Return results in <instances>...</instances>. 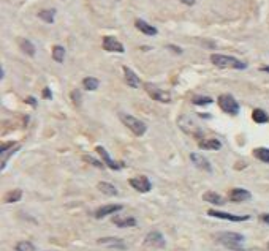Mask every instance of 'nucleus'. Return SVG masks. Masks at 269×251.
<instances>
[{
    "instance_id": "nucleus-1",
    "label": "nucleus",
    "mask_w": 269,
    "mask_h": 251,
    "mask_svg": "<svg viewBox=\"0 0 269 251\" xmlns=\"http://www.w3.org/2000/svg\"><path fill=\"white\" fill-rule=\"evenodd\" d=\"M217 242L218 244H222L223 247L230 248V250H234V251H244V242H246V237L242 236V234H238V232H220L217 234Z\"/></svg>"
},
{
    "instance_id": "nucleus-2",
    "label": "nucleus",
    "mask_w": 269,
    "mask_h": 251,
    "mask_svg": "<svg viewBox=\"0 0 269 251\" xmlns=\"http://www.w3.org/2000/svg\"><path fill=\"white\" fill-rule=\"evenodd\" d=\"M211 62L217 66V68H231V70H246L247 63L241 62L239 58L231 57V55H223V54H212Z\"/></svg>"
},
{
    "instance_id": "nucleus-3",
    "label": "nucleus",
    "mask_w": 269,
    "mask_h": 251,
    "mask_svg": "<svg viewBox=\"0 0 269 251\" xmlns=\"http://www.w3.org/2000/svg\"><path fill=\"white\" fill-rule=\"evenodd\" d=\"M178 125H179V128L184 131V133H187V135H192V136H195L198 141L201 139H204L206 138V131L204 130H201L200 128V125L195 123V120L190 119L189 115H182L178 119Z\"/></svg>"
},
{
    "instance_id": "nucleus-4",
    "label": "nucleus",
    "mask_w": 269,
    "mask_h": 251,
    "mask_svg": "<svg viewBox=\"0 0 269 251\" xmlns=\"http://www.w3.org/2000/svg\"><path fill=\"white\" fill-rule=\"evenodd\" d=\"M119 117H121L122 123L133 133L134 136H142L147 131V125L142 120L136 119V117H133L130 114H121Z\"/></svg>"
},
{
    "instance_id": "nucleus-5",
    "label": "nucleus",
    "mask_w": 269,
    "mask_h": 251,
    "mask_svg": "<svg viewBox=\"0 0 269 251\" xmlns=\"http://www.w3.org/2000/svg\"><path fill=\"white\" fill-rule=\"evenodd\" d=\"M217 103L220 106V109L230 115H238L239 114V103L236 101L231 94H222L217 98Z\"/></svg>"
},
{
    "instance_id": "nucleus-6",
    "label": "nucleus",
    "mask_w": 269,
    "mask_h": 251,
    "mask_svg": "<svg viewBox=\"0 0 269 251\" xmlns=\"http://www.w3.org/2000/svg\"><path fill=\"white\" fill-rule=\"evenodd\" d=\"M144 89H146V92L149 94V97L152 98V100H155V101H158V103H170V101H171V95L168 94V92L158 89L157 86H154V84L146 82V84H144Z\"/></svg>"
},
{
    "instance_id": "nucleus-7",
    "label": "nucleus",
    "mask_w": 269,
    "mask_h": 251,
    "mask_svg": "<svg viewBox=\"0 0 269 251\" xmlns=\"http://www.w3.org/2000/svg\"><path fill=\"white\" fill-rule=\"evenodd\" d=\"M21 149V146L18 144V142H8V144H3L2 147H0V155H2V164H0V169H5L6 164H8V160L18 152V150Z\"/></svg>"
},
{
    "instance_id": "nucleus-8",
    "label": "nucleus",
    "mask_w": 269,
    "mask_h": 251,
    "mask_svg": "<svg viewBox=\"0 0 269 251\" xmlns=\"http://www.w3.org/2000/svg\"><path fill=\"white\" fill-rule=\"evenodd\" d=\"M207 215H209V216H212V218L226 220V221H233V223L247 221V220L250 218L249 215H233V213H226V212H220V210H209Z\"/></svg>"
},
{
    "instance_id": "nucleus-9",
    "label": "nucleus",
    "mask_w": 269,
    "mask_h": 251,
    "mask_svg": "<svg viewBox=\"0 0 269 251\" xmlns=\"http://www.w3.org/2000/svg\"><path fill=\"white\" fill-rule=\"evenodd\" d=\"M130 187L134 188L136 191H139V193H147V191L152 190V183H150V180L146 177V175H138V177H132L129 180Z\"/></svg>"
},
{
    "instance_id": "nucleus-10",
    "label": "nucleus",
    "mask_w": 269,
    "mask_h": 251,
    "mask_svg": "<svg viewBox=\"0 0 269 251\" xmlns=\"http://www.w3.org/2000/svg\"><path fill=\"white\" fill-rule=\"evenodd\" d=\"M144 245L154 247V248H165L166 240L160 231H150L144 239Z\"/></svg>"
},
{
    "instance_id": "nucleus-11",
    "label": "nucleus",
    "mask_w": 269,
    "mask_h": 251,
    "mask_svg": "<svg viewBox=\"0 0 269 251\" xmlns=\"http://www.w3.org/2000/svg\"><path fill=\"white\" fill-rule=\"evenodd\" d=\"M190 161L192 164L200 171H206V172H212V164L209 163L207 158H204L200 153H190Z\"/></svg>"
},
{
    "instance_id": "nucleus-12",
    "label": "nucleus",
    "mask_w": 269,
    "mask_h": 251,
    "mask_svg": "<svg viewBox=\"0 0 269 251\" xmlns=\"http://www.w3.org/2000/svg\"><path fill=\"white\" fill-rule=\"evenodd\" d=\"M103 49L108 52H117V54H122L125 51L121 41L116 40L114 37H109V35L103 38Z\"/></svg>"
},
{
    "instance_id": "nucleus-13",
    "label": "nucleus",
    "mask_w": 269,
    "mask_h": 251,
    "mask_svg": "<svg viewBox=\"0 0 269 251\" xmlns=\"http://www.w3.org/2000/svg\"><path fill=\"white\" fill-rule=\"evenodd\" d=\"M122 208H124V207H122L121 204L103 205V207H98V208H97L94 216H95L97 220H102V218H105V216H109V215H114V213H117V212H121Z\"/></svg>"
},
{
    "instance_id": "nucleus-14",
    "label": "nucleus",
    "mask_w": 269,
    "mask_h": 251,
    "mask_svg": "<svg viewBox=\"0 0 269 251\" xmlns=\"http://www.w3.org/2000/svg\"><path fill=\"white\" fill-rule=\"evenodd\" d=\"M95 152L102 156V161L105 163V166H108L109 169H113V171H119L121 169V164H117L111 156H109V153H108V150L103 147V146H97L95 147Z\"/></svg>"
},
{
    "instance_id": "nucleus-15",
    "label": "nucleus",
    "mask_w": 269,
    "mask_h": 251,
    "mask_svg": "<svg viewBox=\"0 0 269 251\" xmlns=\"http://www.w3.org/2000/svg\"><path fill=\"white\" fill-rule=\"evenodd\" d=\"M98 245H103L106 248H116V250H125L127 245H125V242L119 237H102L98 239Z\"/></svg>"
},
{
    "instance_id": "nucleus-16",
    "label": "nucleus",
    "mask_w": 269,
    "mask_h": 251,
    "mask_svg": "<svg viewBox=\"0 0 269 251\" xmlns=\"http://www.w3.org/2000/svg\"><path fill=\"white\" fill-rule=\"evenodd\" d=\"M124 78H125V82L129 84L130 87H133V89H138V87H141V79H139V76L136 73H134L133 70H130L129 66H124Z\"/></svg>"
},
{
    "instance_id": "nucleus-17",
    "label": "nucleus",
    "mask_w": 269,
    "mask_h": 251,
    "mask_svg": "<svg viewBox=\"0 0 269 251\" xmlns=\"http://www.w3.org/2000/svg\"><path fill=\"white\" fill-rule=\"evenodd\" d=\"M250 198V191L244 188H233L230 191V201H233V202H244V201H249Z\"/></svg>"
},
{
    "instance_id": "nucleus-18",
    "label": "nucleus",
    "mask_w": 269,
    "mask_h": 251,
    "mask_svg": "<svg viewBox=\"0 0 269 251\" xmlns=\"http://www.w3.org/2000/svg\"><path fill=\"white\" fill-rule=\"evenodd\" d=\"M200 144V149H204V150H220L222 149V142L215 139V138H211V139H201L198 141Z\"/></svg>"
},
{
    "instance_id": "nucleus-19",
    "label": "nucleus",
    "mask_w": 269,
    "mask_h": 251,
    "mask_svg": "<svg viewBox=\"0 0 269 251\" xmlns=\"http://www.w3.org/2000/svg\"><path fill=\"white\" fill-rule=\"evenodd\" d=\"M134 26H136L138 30H141L144 35H150V37H154L158 33V30L154 27V26H150V24H147L146 21H142V19H136V22H134Z\"/></svg>"
},
{
    "instance_id": "nucleus-20",
    "label": "nucleus",
    "mask_w": 269,
    "mask_h": 251,
    "mask_svg": "<svg viewBox=\"0 0 269 251\" xmlns=\"http://www.w3.org/2000/svg\"><path fill=\"white\" fill-rule=\"evenodd\" d=\"M203 199L212 205H223L225 204V199L218 193H215V191H207V193L203 195Z\"/></svg>"
},
{
    "instance_id": "nucleus-21",
    "label": "nucleus",
    "mask_w": 269,
    "mask_h": 251,
    "mask_svg": "<svg viewBox=\"0 0 269 251\" xmlns=\"http://www.w3.org/2000/svg\"><path fill=\"white\" fill-rule=\"evenodd\" d=\"M113 223L117 226V228H132V226H136V220L133 218V216H114L113 218Z\"/></svg>"
},
{
    "instance_id": "nucleus-22",
    "label": "nucleus",
    "mask_w": 269,
    "mask_h": 251,
    "mask_svg": "<svg viewBox=\"0 0 269 251\" xmlns=\"http://www.w3.org/2000/svg\"><path fill=\"white\" fill-rule=\"evenodd\" d=\"M19 48L22 49V52L27 54L29 57H33V55H35V52H37L35 45H33L32 41L27 40V38H19Z\"/></svg>"
},
{
    "instance_id": "nucleus-23",
    "label": "nucleus",
    "mask_w": 269,
    "mask_h": 251,
    "mask_svg": "<svg viewBox=\"0 0 269 251\" xmlns=\"http://www.w3.org/2000/svg\"><path fill=\"white\" fill-rule=\"evenodd\" d=\"M98 190L102 191L103 195H106V196H117V188L113 185V183H109V182H100L98 183Z\"/></svg>"
},
{
    "instance_id": "nucleus-24",
    "label": "nucleus",
    "mask_w": 269,
    "mask_h": 251,
    "mask_svg": "<svg viewBox=\"0 0 269 251\" xmlns=\"http://www.w3.org/2000/svg\"><path fill=\"white\" fill-rule=\"evenodd\" d=\"M192 103L195 106H209L214 103V100L207 95H195V97H192Z\"/></svg>"
},
{
    "instance_id": "nucleus-25",
    "label": "nucleus",
    "mask_w": 269,
    "mask_h": 251,
    "mask_svg": "<svg viewBox=\"0 0 269 251\" xmlns=\"http://www.w3.org/2000/svg\"><path fill=\"white\" fill-rule=\"evenodd\" d=\"M254 156L262 163H269V149L266 147H257L254 150Z\"/></svg>"
},
{
    "instance_id": "nucleus-26",
    "label": "nucleus",
    "mask_w": 269,
    "mask_h": 251,
    "mask_svg": "<svg viewBox=\"0 0 269 251\" xmlns=\"http://www.w3.org/2000/svg\"><path fill=\"white\" fill-rule=\"evenodd\" d=\"M252 119L255 123H268L269 122V115L263 109H255L252 112Z\"/></svg>"
},
{
    "instance_id": "nucleus-27",
    "label": "nucleus",
    "mask_w": 269,
    "mask_h": 251,
    "mask_svg": "<svg viewBox=\"0 0 269 251\" xmlns=\"http://www.w3.org/2000/svg\"><path fill=\"white\" fill-rule=\"evenodd\" d=\"M53 58H54V62L62 63L64 58H65V48L61 46V45H56L53 48Z\"/></svg>"
},
{
    "instance_id": "nucleus-28",
    "label": "nucleus",
    "mask_w": 269,
    "mask_h": 251,
    "mask_svg": "<svg viewBox=\"0 0 269 251\" xmlns=\"http://www.w3.org/2000/svg\"><path fill=\"white\" fill-rule=\"evenodd\" d=\"M98 86H100V81L97 79V78H84L82 79V87L86 89V90H89V92H92V90H97L98 89Z\"/></svg>"
},
{
    "instance_id": "nucleus-29",
    "label": "nucleus",
    "mask_w": 269,
    "mask_h": 251,
    "mask_svg": "<svg viewBox=\"0 0 269 251\" xmlns=\"http://www.w3.org/2000/svg\"><path fill=\"white\" fill-rule=\"evenodd\" d=\"M21 198H22V190H13V191H10V193H6L5 202L14 204V202H18V201H21Z\"/></svg>"
},
{
    "instance_id": "nucleus-30",
    "label": "nucleus",
    "mask_w": 269,
    "mask_h": 251,
    "mask_svg": "<svg viewBox=\"0 0 269 251\" xmlns=\"http://www.w3.org/2000/svg\"><path fill=\"white\" fill-rule=\"evenodd\" d=\"M38 18L41 21H45L48 24H53L54 22V18H56V10H41L38 13Z\"/></svg>"
},
{
    "instance_id": "nucleus-31",
    "label": "nucleus",
    "mask_w": 269,
    "mask_h": 251,
    "mask_svg": "<svg viewBox=\"0 0 269 251\" xmlns=\"http://www.w3.org/2000/svg\"><path fill=\"white\" fill-rule=\"evenodd\" d=\"M16 251H35V245L32 244V242H27V240H22V242H18L14 247Z\"/></svg>"
},
{
    "instance_id": "nucleus-32",
    "label": "nucleus",
    "mask_w": 269,
    "mask_h": 251,
    "mask_svg": "<svg viewBox=\"0 0 269 251\" xmlns=\"http://www.w3.org/2000/svg\"><path fill=\"white\" fill-rule=\"evenodd\" d=\"M84 161L92 164V166H95V167H98V169H103V167H105V163H103V161H98V160H95L94 156H89V155L84 156Z\"/></svg>"
},
{
    "instance_id": "nucleus-33",
    "label": "nucleus",
    "mask_w": 269,
    "mask_h": 251,
    "mask_svg": "<svg viewBox=\"0 0 269 251\" xmlns=\"http://www.w3.org/2000/svg\"><path fill=\"white\" fill-rule=\"evenodd\" d=\"M71 97H73V100H74V104H81V92L79 90H73L71 92Z\"/></svg>"
},
{
    "instance_id": "nucleus-34",
    "label": "nucleus",
    "mask_w": 269,
    "mask_h": 251,
    "mask_svg": "<svg viewBox=\"0 0 269 251\" xmlns=\"http://www.w3.org/2000/svg\"><path fill=\"white\" fill-rule=\"evenodd\" d=\"M166 48H168V49H171V51H173L174 54H182V49L178 48V46H174V45H168Z\"/></svg>"
},
{
    "instance_id": "nucleus-35",
    "label": "nucleus",
    "mask_w": 269,
    "mask_h": 251,
    "mask_svg": "<svg viewBox=\"0 0 269 251\" xmlns=\"http://www.w3.org/2000/svg\"><path fill=\"white\" fill-rule=\"evenodd\" d=\"M43 97H45L46 100H51V98H53V94H51V90H49V87H45V89H43Z\"/></svg>"
},
{
    "instance_id": "nucleus-36",
    "label": "nucleus",
    "mask_w": 269,
    "mask_h": 251,
    "mask_svg": "<svg viewBox=\"0 0 269 251\" xmlns=\"http://www.w3.org/2000/svg\"><path fill=\"white\" fill-rule=\"evenodd\" d=\"M26 103H29L30 106L35 107V106H37V100L33 98V97H27V98H26Z\"/></svg>"
},
{
    "instance_id": "nucleus-37",
    "label": "nucleus",
    "mask_w": 269,
    "mask_h": 251,
    "mask_svg": "<svg viewBox=\"0 0 269 251\" xmlns=\"http://www.w3.org/2000/svg\"><path fill=\"white\" fill-rule=\"evenodd\" d=\"M260 221H263V223L269 224V213H263V215H260Z\"/></svg>"
},
{
    "instance_id": "nucleus-38",
    "label": "nucleus",
    "mask_w": 269,
    "mask_h": 251,
    "mask_svg": "<svg viewBox=\"0 0 269 251\" xmlns=\"http://www.w3.org/2000/svg\"><path fill=\"white\" fill-rule=\"evenodd\" d=\"M181 2H182L184 5H187V6H193V5H195V0H181Z\"/></svg>"
},
{
    "instance_id": "nucleus-39",
    "label": "nucleus",
    "mask_w": 269,
    "mask_h": 251,
    "mask_svg": "<svg viewBox=\"0 0 269 251\" xmlns=\"http://www.w3.org/2000/svg\"><path fill=\"white\" fill-rule=\"evenodd\" d=\"M3 78H5V71L2 66H0V79H3Z\"/></svg>"
},
{
    "instance_id": "nucleus-40",
    "label": "nucleus",
    "mask_w": 269,
    "mask_h": 251,
    "mask_svg": "<svg viewBox=\"0 0 269 251\" xmlns=\"http://www.w3.org/2000/svg\"><path fill=\"white\" fill-rule=\"evenodd\" d=\"M262 71H266V73H269V66H262V68H260Z\"/></svg>"
},
{
    "instance_id": "nucleus-41",
    "label": "nucleus",
    "mask_w": 269,
    "mask_h": 251,
    "mask_svg": "<svg viewBox=\"0 0 269 251\" xmlns=\"http://www.w3.org/2000/svg\"><path fill=\"white\" fill-rule=\"evenodd\" d=\"M268 250H269V244H268Z\"/></svg>"
}]
</instances>
